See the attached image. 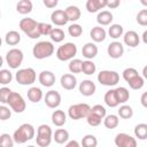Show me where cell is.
<instances>
[{
	"mask_svg": "<svg viewBox=\"0 0 147 147\" xmlns=\"http://www.w3.org/2000/svg\"><path fill=\"white\" fill-rule=\"evenodd\" d=\"M0 146L1 147H14V139L8 133L0 134Z\"/></svg>",
	"mask_w": 147,
	"mask_h": 147,
	"instance_id": "b9f144b4",
	"label": "cell"
},
{
	"mask_svg": "<svg viewBox=\"0 0 147 147\" xmlns=\"http://www.w3.org/2000/svg\"><path fill=\"white\" fill-rule=\"evenodd\" d=\"M91 110V107L87 103H76V105H71L68 109V116L71 119H82V118H86V116L88 115Z\"/></svg>",
	"mask_w": 147,
	"mask_h": 147,
	"instance_id": "ba28073f",
	"label": "cell"
},
{
	"mask_svg": "<svg viewBox=\"0 0 147 147\" xmlns=\"http://www.w3.org/2000/svg\"><path fill=\"white\" fill-rule=\"evenodd\" d=\"M119 124V117L117 115H114V114H110V115H106L105 118H103V125L107 127V129H115L117 127Z\"/></svg>",
	"mask_w": 147,
	"mask_h": 147,
	"instance_id": "1f68e13d",
	"label": "cell"
},
{
	"mask_svg": "<svg viewBox=\"0 0 147 147\" xmlns=\"http://www.w3.org/2000/svg\"><path fill=\"white\" fill-rule=\"evenodd\" d=\"M98 82L105 86H115L119 82V75L114 70H101L98 74Z\"/></svg>",
	"mask_w": 147,
	"mask_h": 147,
	"instance_id": "9c48e42d",
	"label": "cell"
},
{
	"mask_svg": "<svg viewBox=\"0 0 147 147\" xmlns=\"http://www.w3.org/2000/svg\"><path fill=\"white\" fill-rule=\"evenodd\" d=\"M134 136H136V138H138L140 140H145L147 138V124L140 123V124L136 125V127H134Z\"/></svg>",
	"mask_w": 147,
	"mask_h": 147,
	"instance_id": "8d00e7d4",
	"label": "cell"
},
{
	"mask_svg": "<svg viewBox=\"0 0 147 147\" xmlns=\"http://www.w3.org/2000/svg\"><path fill=\"white\" fill-rule=\"evenodd\" d=\"M113 20H114V16L109 10H101L96 15V22L100 24V26L109 25L113 22Z\"/></svg>",
	"mask_w": 147,
	"mask_h": 147,
	"instance_id": "cb8c5ba5",
	"label": "cell"
},
{
	"mask_svg": "<svg viewBox=\"0 0 147 147\" xmlns=\"http://www.w3.org/2000/svg\"><path fill=\"white\" fill-rule=\"evenodd\" d=\"M142 41L145 44H147V31H144V33H142Z\"/></svg>",
	"mask_w": 147,
	"mask_h": 147,
	"instance_id": "db71d44e",
	"label": "cell"
},
{
	"mask_svg": "<svg viewBox=\"0 0 147 147\" xmlns=\"http://www.w3.org/2000/svg\"><path fill=\"white\" fill-rule=\"evenodd\" d=\"M51 21L53 24H55L57 26H63L68 23V18H67V15L63 9H55L51 14Z\"/></svg>",
	"mask_w": 147,
	"mask_h": 147,
	"instance_id": "ac0fdd59",
	"label": "cell"
},
{
	"mask_svg": "<svg viewBox=\"0 0 147 147\" xmlns=\"http://www.w3.org/2000/svg\"><path fill=\"white\" fill-rule=\"evenodd\" d=\"M2 64H3V59H2V56L0 55V68L2 67Z\"/></svg>",
	"mask_w": 147,
	"mask_h": 147,
	"instance_id": "9f6ffc18",
	"label": "cell"
},
{
	"mask_svg": "<svg viewBox=\"0 0 147 147\" xmlns=\"http://www.w3.org/2000/svg\"><path fill=\"white\" fill-rule=\"evenodd\" d=\"M114 142L117 147H137V140L132 136L127 133H118L116 134Z\"/></svg>",
	"mask_w": 147,
	"mask_h": 147,
	"instance_id": "7c38bea8",
	"label": "cell"
},
{
	"mask_svg": "<svg viewBox=\"0 0 147 147\" xmlns=\"http://www.w3.org/2000/svg\"><path fill=\"white\" fill-rule=\"evenodd\" d=\"M141 105L144 106V107H147V92H144L142 94H141Z\"/></svg>",
	"mask_w": 147,
	"mask_h": 147,
	"instance_id": "f5cc1de1",
	"label": "cell"
},
{
	"mask_svg": "<svg viewBox=\"0 0 147 147\" xmlns=\"http://www.w3.org/2000/svg\"><path fill=\"white\" fill-rule=\"evenodd\" d=\"M11 116V109H9L7 106H0V121H7Z\"/></svg>",
	"mask_w": 147,
	"mask_h": 147,
	"instance_id": "c3c4849f",
	"label": "cell"
},
{
	"mask_svg": "<svg viewBox=\"0 0 147 147\" xmlns=\"http://www.w3.org/2000/svg\"><path fill=\"white\" fill-rule=\"evenodd\" d=\"M106 36H107L106 30H105L102 26H100V25L92 28V30L90 31V37H91L92 40L95 41V42H101V41H103V40L106 39Z\"/></svg>",
	"mask_w": 147,
	"mask_h": 147,
	"instance_id": "44dd1931",
	"label": "cell"
},
{
	"mask_svg": "<svg viewBox=\"0 0 147 147\" xmlns=\"http://www.w3.org/2000/svg\"><path fill=\"white\" fill-rule=\"evenodd\" d=\"M123 78L132 90H140L145 85V79L134 68H126L123 71Z\"/></svg>",
	"mask_w": 147,
	"mask_h": 147,
	"instance_id": "7a4b0ae2",
	"label": "cell"
},
{
	"mask_svg": "<svg viewBox=\"0 0 147 147\" xmlns=\"http://www.w3.org/2000/svg\"><path fill=\"white\" fill-rule=\"evenodd\" d=\"M107 0H87L86 9L88 13H96L100 9L107 7Z\"/></svg>",
	"mask_w": 147,
	"mask_h": 147,
	"instance_id": "7402d4cb",
	"label": "cell"
},
{
	"mask_svg": "<svg viewBox=\"0 0 147 147\" xmlns=\"http://www.w3.org/2000/svg\"><path fill=\"white\" fill-rule=\"evenodd\" d=\"M38 30H39L40 36H49L53 30V26L48 23L40 22V23H38Z\"/></svg>",
	"mask_w": 147,
	"mask_h": 147,
	"instance_id": "7bdbcfd3",
	"label": "cell"
},
{
	"mask_svg": "<svg viewBox=\"0 0 147 147\" xmlns=\"http://www.w3.org/2000/svg\"><path fill=\"white\" fill-rule=\"evenodd\" d=\"M96 146H98V139L93 134L84 136L80 141V147H96Z\"/></svg>",
	"mask_w": 147,
	"mask_h": 147,
	"instance_id": "e575fe53",
	"label": "cell"
},
{
	"mask_svg": "<svg viewBox=\"0 0 147 147\" xmlns=\"http://www.w3.org/2000/svg\"><path fill=\"white\" fill-rule=\"evenodd\" d=\"M68 32H69V34H70L71 37L77 38V37H80V36H82V33H83V28H82V25H79V24H77V23H72L71 25H69Z\"/></svg>",
	"mask_w": 147,
	"mask_h": 147,
	"instance_id": "60d3db41",
	"label": "cell"
},
{
	"mask_svg": "<svg viewBox=\"0 0 147 147\" xmlns=\"http://www.w3.org/2000/svg\"><path fill=\"white\" fill-rule=\"evenodd\" d=\"M91 113H93L94 115H96V116H99L100 118H105V116L107 115V111H106V108L103 107V106H101V105H95V106H93L92 108H91V110H90Z\"/></svg>",
	"mask_w": 147,
	"mask_h": 147,
	"instance_id": "f6af8a7d",
	"label": "cell"
},
{
	"mask_svg": "<svg viewBox=\"0 0 147 147\" xmlns=\"http://www.w3.org/2000/svg\"><path fill=\"white\" fill-rule=\"evenodd\" d=\"M53 139L55 140L56 144L62 145L69 140V132L65 129H57L53 133Z\"/></svg>",
	"mask_w": 147,
	"mask_h": 147,
	"instance_id": "4dcf8cb0",
	"label": "cell"
},
{
	"mask_svg": "<svg viewBox=\"0 0 147 147\" xmlns=\"http://www.w3.org/2000/svg\"><path fill=\"white\" fill-rule=\"evenodd\" d=\"M53 139V132L49 125L40 124L37 129V138L36 142L39 147H48Z\"/></svg>",
	"mask_w": 147,
	"mask_h": 147,
	"instance_id": "5b68a950",
	"label": "cell"
},
{
	"mask_svg": "<svg viewBox=\"0 0 147 147\" xmlns=\"http://www.w3.org/2000/svg\"><path fill=\"white\" fill-rule=\"evenodd\" d=\"M142 78H147V67H144L142 69Z\"/></svg>",
	"mask_w": 147,
	"mask_h": 147,
	"instance_id": "11a10c76",
	"label": "cell"
},
{
	"mask_svg": "<svg viewBox=\"0 0 147 147\" xmlns=\"http://www.w3.org/2000/svg\"><path fill=\"white\" fill-rule=\"evenodd\" d=\"M42 3L47 8H55L57 6V0H44Z\"/></svg>",
	"mask_w": 147,
	"mask_h": 147,
	"instance_id": "681fc988",
	"label": "cell"
},
{
	"mask_svg": "<svg viewBox=\"0 0 147 147\" xmlns=\"http://www.w3.org/2000/svg\"><path fill=\"white\" fill-rule=\"evenodd\" d=\"M15 79L21 85H32L37 79V74L32 68L20 69L15 74Z\"/></svg>",
	"mask_w": 147,
	"mask_h": 147,
	"instance_id": "52a82bcc",
	"label": "cell"
},
{
	"mask_svg": "<svg viewBox=\"0 0 147 147\" xmlns=\"http://www.w3.org/2000/svg\"><path fill=\"white\" fill-rule=\"evenodd\" d=\"M95 91H96V86L91 79H84L79 84V92L84 96H91L95 93Z\"/></svg>",
	"mask_w": 147,
	"mask_h": 147,
	"instance_id": "2e32d148",
	"label": "cell"
},
{
	"mask_svg": "<svg viewBox=\"0 0 147 147\" xmlns=\"http://www.w3.org/2000/svg\"><path fill=\"white\" fill-rule=\"evenodd\" d=\"M1 44H2V39H1V37H0V47H1Z\"/></svg>",
	"mask_w": 147,
	"mask_h": 147,
	"instance_id": "6f0895ef",
	"label": "cell"
},
{
	"mask_svg": "<svg viewBox=\"0 0 147 147\" xmlns=\"http://www.w3.org/2000/svg\"><path fill=\"white\" fill-rule=\"evenodd\" d=\"M137 22L138 24H140L141 26H146L147 25V9H141L138 14H137Z\"/></svg>",
	"mask_w": 147,
	"mask_h": 147,
	"instance_id": "bcb514c9",
	"label": "cell"
},
{
	"mask_svg": "<svg viewBox=\"0 0 147 147\" xmlns=\"http://www.w3.org/2000/svg\"><path fill=\"white\" fill-rule=\"evenodd\" d=\"M55 75L52 72V71H49V70H42L40 74H39V76H38V80H39V83L42 85V86H45V87H51V86H53L54 84H55Z\"/></svg>",
	"mask_w": 147,
	"mask_h": 147,
	"instance_id": "9a60e30c",
	"label": "cell"
},
{
	"mask_svg": "<svg viewBox=\"0 0 147 147\" xmlns=\"http://www.w3.org/2000/svg\"><path fill=\"white\" fill-rule=\"evenodd\" d=\"M0 147H1V146H0Z\"/></svg>",
	"mask_w": 147,
	"mask_h": 147,
	"instance_id": "94428289",
	"label": "cell"
},
{
	"mask_svg": "<svg viewBox=\"0 0 147 147\" xmlns=\"http://www.w3.org/2000/svg\"><path fill=\"white\" fill-rule=\"evenodd\" d=\"M82 64H83V61L80 59H72L70 60L69 62V71L75 75V74H79L82 72Z\"/></svg>",
	"mask_w": 147,
	"mask_h": 147,
	"instance_id": "f35d334b",
	"label": "cell"
},
{
	"mask_svg": "<svg viewBox=\"0 0 147 147\" xmlns=\"http://www.w3.org/2000/svg\"><path fill=\"white\" fill-rule=\"evenodd\" d=\"M32 8H33V5L30 0H21L17 2L16 5V10L18 14H22V15H26L32 11Z\"/></svg>",
	"mask_w": 147,
	"mask_h": 147,
	"instance_id": "4316f807",
	"label": "cell"
},
{
	"mask_svg": "<svg viewBox=\"0 0 147 147\" xmlns=\"http://www.w3.org/2000/svg\"><path fill=\"white\" fill-rule=\"evenodd\" d=\"M5 41L9 46H16L21 41V34L15 30L8 31L6 33V36H5Z\"/></svg>",
	"mask_w": 147,
	"mask_h": 147,
	"instance_id": "f1b7e54d",
	"label": "cell"
},
{
	"mask_svg": "<svg viewBox=\"0 0 147 147\" xmlns=\"http://www.w3.org/2000/svg\"><path fill=\"white\" fill-rule=\"evenodd\" d=\"M44 102L46 103V106L48 108L55 109V108H57L61 105V94L57 91L51 90L44 96Z\"/></svg>",
	"mask_w": 147,
	"mask_h": 147,
	"instance_id": "4fadbf2b",
	"label": "cell"
},
{
	"mask_svg": "<svg viewBox=\"0 0 147 147\" xmlns=\"http://www.w3.org/2000/svg\"><path fill=\"white\" fill-rule=\"evenodd\" d=\"M115 93H116V98H117L118 103L124 105V103L130 99V92H129V90H127L126 87H124V86L116 87V88H115Z\"/></svg>",
	"mask_w": 147,
	"mask_h": 147,
	"instance_id": "f546056e",
	"label": "cell"
},
{
	"mask_svg": "<svg viewBox=\"0 0 147 147\" xmlns=\"http://www.w3.org/2000/svg\"><path fill=\"white\" fill-rule=\"evenodd\" d=\"M11 92L13 91L9 87H6V86L1 87L0 88V102L1 103H7V100H8V98H9Z\"/></svg>",
	"mask_w": 147,
	"mask_h": 147,
	"instance_id": "7dc6e473",
	"label": "cell"
},
{
	"mask_svg": "<svg viewBox=\"0 0 147 147\" xmlns=\"http://www.w3.org/2000/svg\"><path fill=\"white\" fill-rule=\"evenodd\" d=\"M65 147H80V144L77 140H70L67 142Z\"/></svg>",
	"mask_w": 147,
	"mask_h": 147,
	"instance_id": "816d5d0a",
	"label": "cell"
},
{
	"mask_svg": "<svg viewBox=\"0 0 147 147\" xmlns=\"http://www.w3.org/2000/svg\"><path fill=\"white\" fill-rule=\"evenodd\" d=\"M42 91L37 86H32L28 90V99L33 103L39 102L42 99Z\"/></svg>",
	"mask_w": 147,
	"mask_h": 147,
	"instance_id": "83f0119b",
	"label": "cell"
},
{
	"mask_svg": "<svg viewBox=\"0 0 147 147\" xmlns=\"http://www.w3.org/2000/svg\"><path fill=\"white\" fill-rule=\"evenodd\" d=\"M64 13H65V15H67L68 21H71V22L78 21V20L80 18V15H82L80 9H79L77 6H74V5L68 6V7L64 9Z\"/></svg>",
	"mask_w": 147,
	"mask_h": 147,
	"instance_id": "603a6c76",
	"label": "cell"
},
{
	"mask_svg": "<svg viewBox=\"0 0 147 147\" xmlns=\"http://www.w3.org/2000/svg\"><path fill=\"white\" fill-rule=\"evenodd\" d=\"M67 122V115L63 110H54L53 114H52V123L55 125V126H62L64 125Z\"/></svg>",
	"mask_w": 147,
	"mask_h": 147,
	"instance_id": "d4e9b609",
	"label": "cell"
},
{
	"mask_svg": "<svg viewBox=\"0 0 147 147\" xmlns=\"http://www.w3.org/2000/svg\"><path fill=\"white\" fill-rule=\"evenodd\" d=\"M98 54V46L94 42H86L82 48V55L86 60H92Z\"/></svg>",
	"mask_w": 147,
	"mask_h": 147,
	"instance_id": "ffe728a7",
	"label": "cell"
},
{
	"mask_svg": "<svg viewBox=\"0 0 147 147\" xmlns=\"http://www.w3.org/2000/svg\"><path fill=\"white\" fill-rule=\"evenodd\" d=\"M133 116V109L129 105H122L118 109V117L123 119H129Z\"/></svg>",
	"mask_w": 147,
	"mask_h": 147,
	"instance_id": "d590c367",
	"label": "cell"
},
{
	"mask_svg": "<svg viewBox=\"0 0 147 147\" xmlns=\"http://www.w3.org/2000/svg\"><path fill=\"white\" fill-rule=\"evenodd\" d=\"M13 79V74L8 69H0V84L1 85H7L11 82Z\"/></svg>",
	"mask_w": 147,
	"mask_h": 147,
	"instance_id": "ab89813d",
	"label": "cell"
},
{
	"mask_svg": "<svg viewBox=\"0 0 147 147\" xmlns=\"http://www.w3.org/2000/svg\"><path fill=\"white\" fill-rule=\"evenodd\" d=\"M28 147H36V146H33V145H30V146H28Z\"/></svg>",
	"mask_w": 147,
	"mask_h": 147,
	"instance_id": "680465c9",
	"label": "cell"
},
{
	"mask_svg": "<svg viewBox=\"0 0 147 147\" xmlns=\"http://www.w3.org/2000/svg\"><path fill=\"white\" fill-rule=\"evenodd\" d=\"M77 54V46L74 42H64L56 51V57L60 61H69Z\"/></svg>",
	"mask_w": 147,
	"mask_h": 147,
	"instance_id": "8992f818",
	"label": "cell"
},
{
	"mask_svg": "<svg viewBox=\"0 0 147 147\" xmlns=\"http://www.w3.org/2000/svg\"><path fill=\"white\" fill-rule=\"evenodd\" d=\"M123 41L129 47H137L139 45V42H140V37H139V34L136 31L130 30V31L124 33Z\"/></svg>",
	"mask_w": 147,
	"mask_h": 147,
	"instance_id": "d6986e66",
	"label": "cell"
},
{
	"mask_svg": "<svg viewBox=\"0 0 147 147\" xmlns=\"http://www.w3.org/2000/svg\"><path fill=\"white\" fill-rule=\"evenodd\" d=\"M20 29L31 39H37L40 37L38 30V22L31 17H24L20 21Z\"/></svg>",
	"mask_w": 147,
	"mask_h": 147,
	"instance_id": "3957f363",
	"label": "cell"
},
{
	"mask_svg": "<svg viewBox=\"0 0 147 147\" xmlns=\"http://www.w3.org/2000/svg\"><path fill=\"white\" fill-rule=\"evenodd\" d=\"M0 17H1V13H0Z\"/></svg>",
	"mask_w": 147,
	"mask_h": 147,
	"instance_id": "91938a15",
	"label": "cell"
},
{
	"mask_svg": "<svg viewBox=\"0 0 147 147\" xmlns=\"http://www.w3.org/2000/svg\"><path fill=\"white\" fill-rule=\"evenodd\" d=\"M60 83H61V86L67 90V91H71L76 87L77 85V78L75 75L72 74H64L61 76V79H60Z\"/></svg>",
	"mask_w": 147,
	"mask_h": 147,
	"instance_id": "e0dca14e",
	"label": "cell"
},
{
	"mask_svg": "<svg viewBox=\"0 0 147 147\" xmlns=\"http://www.w3.org/2000/svg\"><path fill=\"white\" fill-rule=\"evenodd\" d=\"M95 71H96V65H95V63H94L92 60L83 61V64H82V72H83L84 75L91 76V75H93Z\"/></svg>",
	"mask_w": 147,
	"mask_h": 147,
	"instance_id": "d6a6232c",
	"label": "cell"
},
{
	"mask_svg": "<svg viewBox=\"0 0 147 147\" xmlns=\"http://www.w3.org/2000/svg\"><path fill=\"white\" fill-rule=\"evenodd\" d=\"M54 53V45L51 41H39L32 48V54L38 60H44L53 55Z\"/></svg>",
	"mask_w": 147,
	"mask_h": 147,
	"instance_id": "277c9868",
	"label": "cell"
},
{
	"mask_svg": "<svg viewBox=\"0 0 147 147\" xmlns=\"http://www.w3.org/2000/svg\"><path fill=\"white\" fill-rule=\"evenodd\" d=\"M7 103L9 105L10 109L13 111L17 113V114L23 113L25 110V108H26V103H25L23 96L17 92H11L10 93V95H9V98L7 100Z\"/></svg>",
	"mask_w": 147,
	"mask_h": 147,
	"instance_id": "8fae6325",
	"label": "cell"
},
{
	"mask_svg": "<svg viewBox=\"0 0 147 147\" xmlns=\"http://www.w3.org/2000/svg\"><path fill=\"white\" fill-rule=\"evenodd\" d=\"M24 59V54L20 48H11L6 54V62L11 69H18Z\"/></svg>",
	"mask_w": 147,
	"mask_h": 147,
	"instance_id": "30bf717a",
	"label": "cell"
},
{
	"mask_svg": "<svg viewBox=\"0 0 147 147\" xmlns=\"http://www.w3.org/2000/svg\"><path fill=\"white\" fill-rule=\"evenodd\" d=\"M101 121H102V118H100L99 116H96V115H94L93 113H88V115L86 116V122H87V124L88 125H91V126H98V125H100L101 124Z\"/></svg>",
	"mask_w": 147,
	"mask_h": 147,
	"instance_id": "ee69618b",
	"label": "cell"
},
{
	"mask_svg": "<svg viewBox=\"0 0 147 147\" xmlns=\"http://www.w3.org/2000/svg\"><path fill=\"white\" fill-rule=\"evenodd\" d=\"M34 133L36 130L33 127V125L29 124V123H24L22 125L18 126V129H16L13 133V139L14 142L16 144H24L31 139L34 138Z\"/></svg>",
	"mask_w": 147,
	"mask_h": 147,
	"instance_id": "6da1fadb",
	"label": "cell"
},
{
	"mask_svg": "<svg viewBox=\"0 0 147 147\" xmlns=\"http://www.w3.org/2000/svg\"><path fill=\"white\" fill-rule=\"evenodd\" d=\"M119 5H121V1H119V0H113V1H108V2H107V7H109L110 9L117 8Z\"/></svg>",
	"mask_w": 147,
	"mask_h": 147,
	"instance_id": "f907efd6",
	"label": "cell"
},
{
	"mask_svg": "<svg viewBox=\"0 0 147 147\" xmlns=\"http://www.w3.org/2000/svg\"><path fill=\"white\" fill-rule=\"evenodd\" d=\"M49 37H51L52 41H54V42H61V41L64 40L65 34H64V31L62 29H60V28H53Z\"/></svg>",
	"mask_w": 147,
	"mask_h": 147,
	"instance_id": "74e56055",
	"label": "cell"
},
{
	"mask_svg": "<svg viewBox=\"0 0 147 147\" xmlns=\"http://www.w3.org/2000/svg\"><path fill=\"white\" fill-rule=\"evenodd\" d=\"M107 52L111 59H119L124 54V46L119 41H113L108 45Z\"/></svg>",
	"mask_w": 147,
	"mask_h": 147,
	"instance_id": "5bb4252c",
	"label": "cell"
},
{
	"mask_svg": "<svg viewBox=\"0 0 147 147\" xmlns=\"http://www.w3.org/2000/svg\"><path fill=\"white\" fill-rule=\"evenodd\" d=\"M103 100H105V103L110 107V108H115L117 107L119 103L117 101V98H116V93H115V88H111L109 91H107L105 93V96H103Z\"/></svg>",
	"mask_w": 147,
	"mask_h": 147,
	"instance_id": "484cf974",
	"label": "cell"
},
{
	"mask_svg": "<svg viewBox=\"0 0 147 147\" xmlns=\"http://www.w3.org/2000/svg\"><path fill=\"white\" fill-rule=\"evenodd\" d=\"M108 33H109L110 38L117 39V38H119V37L123 36L124 29H123V26L121 24H111L109 26V29H108Z\"/></svg>",
	"mask_w": 147,
	"mask_h": 147,
	"instance_id": "836d02e7",
	"label": "cell"
}]
</instances>
